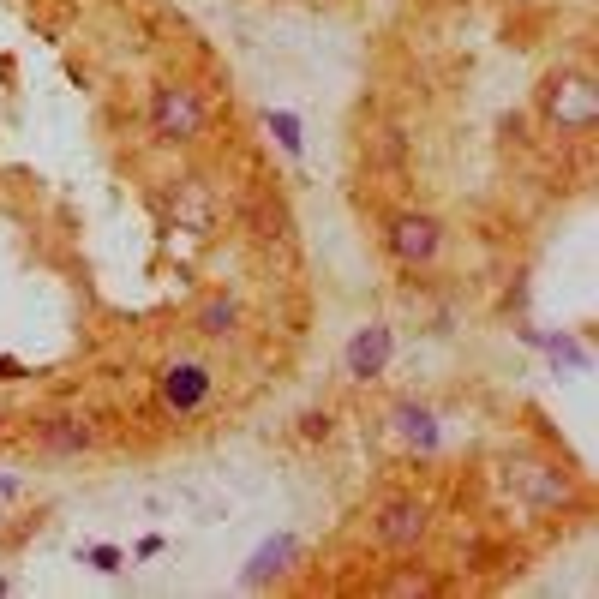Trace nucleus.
Listing matches in <instances>:
<instances>
[{
  "label": "nucleus",
  "mask_w": 599,
  "mask_h": 599,
  "mask_svg": "<svg viewBox=\"0 0 599 599\" xmlns=\"http://www.w3.org/2000/svg\"><path fill=\"white\" fill-rule=\"evenodd\" d=\"M540 108L558 132H594L599 120V90L588 72H552L546 90H540Z\"/></svg>",
  "instance_id": "1"
},
{
  "label": "nucleus",
  "mask_w": 599,
  "mask_h": 599,
  "mask_svg": "<svg viewBox=\"0 0 599 599\" xmlns=\"http://www.w3.org/2000/svg\"><path fill=\"white\" fill-rule=\"evenodd\" d=\"M204 96L192 90V84H156V96H150V132L156 138H168V144H192L198 132H204Z\"/></svg>",
  "instance_id": "2"
},
{
  "label": "nucleus",
  "mask_w": 599,
  "mask_h": 599,
  "mask_svg": "<svg viewBox=\"0 0 599 599\" xmlns=\"http://www.w3.org/2000/svg\"><path fill=\"white\" fill-rule=\"evenodd\" d=\"M510 486H516V498H522L534 516L570 510V504L582 498V492H576V480H570V468H558V462H516Z\"/></svg>",
  "instance_id": "3"
},
{
  "label": "nucleus",
  "mask_w": 599,
  "mask_h": 599,
  "mask_svg": "<svg viewBox=\"0 0 599 599\" xmlns=\"http://www.w3.org/2000/svg\"><path fill=\"white\" fill-rule=\"evenodd\" d=\"M372 534L390 546V552H414L426 534H432V504L414 498V492H396L372 510Z\"/></svg>",
  "instance_id": "4"
},
{
  "label": "nucleus",
  "mask_w": 599,
  "mask_h": 599,
  "mask_svg": "<svg viewBox=\"0 0 599 599\" xmlns=\"http://www.w3.org/2000/svg\"><path fill=\"white\" fill-rule=\"evenodd\" d=\"M438 240H444V228L426 216V210H396V216H384V246H390V258L396 264H432L438 258Z\"/></svg>",
  "instance_id": "5"
},
{
  "label": "nucleus",
  "mask_w": 599,
  "mask_h": 599,
  "mask_svg": "<svg viewBox=\"0 0 599 599\" xmlns=\"http://www.w3.org/2000/svg\"><path fill=\"white\" fill-rule=\"evenodd\" d=\"M162 210H168V222L174 228H186V234H216V216H222V204H216V192L198 180V174H186V180H174L168 186V198H162Z\"/></svg>",
  "instance_id": "6"
},
{
  "label": "nucleus",
  "mask_w": 599,
  "mask_h": 599,
  "mask_svg": "<svg viewBox=\"0 0 599 599\" xmlns=\"http://www.w3.org/2000/svg\"><path fill=\"white\" fill-rule=\"evenodd\" d=\"M210 390H216V378H210V366H198V360H180V366L162 372V408H168V414H198V408L210 402Z\"/></svg>",
  "instance_id": "7"
},
{
  "label": "nucleus",
  "mask_w": 599,
  "mask_h": 599,
  "mask_svg": "<svg viewBox=\"0 0 599 599\" xmlns=\"http://www.w3.org/2000/svg\"><path fill=\"white\" fill-rule=\"evenodd\" d=\"M36 444L48 450V456H84V450H96V426L84 420V414H48L42 426H36Z\"/></svg>",
  "instance_id": "8"
},
{
  "label": "nucleus",
  "mask_w": 599,
  "mask_h": 599,
  "mask_svg": "<svg viewBox=\"0 0 599 599\" xmlns=\"http://www.w3.org/2000/svg\"><path fill=\"white\" fill-rule=\"evenodd\" d=\"M390 348H396L390 324H366V330L348 342V354H342V372H348V378H378V372L390 366Z\"/></svg>",
  "instance_id": "9"
},
{
  "label": "nucleus",
  "mask_w": 599,
  "mask_h": 599,
  "mask_svg": "<svg viewBox=\"0 0 599 599\" xmlns=\"http://www.w3.org/2000/svg\"><path fill=\"white\" fill-rule=\"evenodd\" d=\"M300 558V540L294 534H276V540H264L258 552H252V564H246V588H264V582H276L288 564Z\"/></svg>",
  "instance_id": "10"
},
{
  "label": "nucleus",
  "mask_w": 599,
  "mask_h": 599,
  "mask_svg": "<svg viewBox=\"0 0 599 599\" xmlns=\"http://www.w3.org/2000/svg\"><path fill=\"white\" fill-rule=\"evenodd\" d=\"M390 420H396V432H402L414 450H438V420H432V408H420V402H396Z\"/></svg>",
  "instance_id": "11"
},
{
  "label": "nucleus",
  "mask_w": 599,
  "mask_h": 599,
  "mask_svg": "<svg viewBox=\"0 0 599 599\" xmlns=\"http://www.w3.org/2000/svg\"><path fill=\"white\" fill-rule=\"evenodd\" d=\"M234 324H240V300H234V294H216V300L198 306V330H204V336H228Z\"/></svg>",
  "instance_id": "12"
},
{
  "label": "nucleus",
  "mask_w": 599,
  "mask_h": 599,
  "mask_svg": "<svg viewBox=\"0 0 599 599\" xmlns=\"http://www.w3.org/2000/svg\"><path fill=\"white\" fill-rule=\"evenodd\" d=\"M246 222H252V234H258V240H288V216H282V204H276V198H270V204L258 198V204L246 210Z\"/></svg>",
  "instance_id": "13"
},
{
  "label": "nucleus",
  "mask_w": 599,
  "mask_h": 599,
  "mask_svg": "<svg viewBox=\"0 0 599 599\" xmlns=\"http://www.w3.org/2000/svg\"><path fill=\"white\" fill-rule=\"evenodd\" d=\"M384 594H396V599H420V594H438V582H432V576H420V570H402V576H390V582H384Z\"/></svg>",
  "instance_id": "14"
},
{
  "label": "nucleus",
  "mask_w": 599,
  "mask_h": 599,
  "mask_svg": "<svg viewBox=\"0 0 599 599\" xmlns=\"http://www.w3.org/2000/svg\"><path fill=\"white\" fill-rule=\"evenodd\" d=\"M264 126L276 132V144H282L288 156H300V120H294V114H282V108H276V114H264Z\"/></svg>",
  "instance_id": "15"
},
{
  "label": "nucleus",
  "mask_w": 599,
  "mask_h": 599,
  "mask_svg": "<svg viewBox=\"0 0 599 599\" xmlns=\"http://www.w3.org/2000/svg\"><path fill=\"white\" fill-rule=\"evenodd\" d=\"M534 342H540V348H552V360H564V366H576V372L588 366V348H582V342H570V336H534Z\"/></svg>",
  "instance_id": "16"
},
{
  "label": "nucleus",
  "mask_w": 599,
  "mask_h": 599,
  "mask_svg": "<svg viewBox=\"0 0 599 599\" xmlns=\"http://www.w3.org/2000/svg\"><path fill=\"white\" fill-rule=\"evenodd\" d=\"M90 564H96V570H108V576H120V570H126V558H120L114 546H90Z\"/></svg>",
  "instance_id": "17"
},
{
  "label": "nucleus",
  "mask_w": 599,
  "mask_h": 599,
  "mask_svg": "<svg viewBox=\"0 0 599 599\" xmlns=\"http://www.w3.org/2000/svg\"><path fill=\"white\" fill-rule=\"evenodd\" d=\"M300 432H306V438H330V414H306Z\"/></svg>",
  "instance_id": "18"
},
{
  "label": "nucleus",
  "mask_w": 599,
  "mask_h": 599,
  "mask_svg": "<svg viewBox=\"0 0 599 599\" xmlns=\"http://www.w3.org/2000/svg\"><path fill=\"white\" fill-rule=\"evenodd\" d=\"M0 438H6V420H0Z\"/></svg>",
  "instance_id": "19"
}]
</instances>
